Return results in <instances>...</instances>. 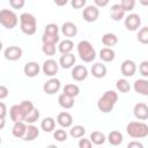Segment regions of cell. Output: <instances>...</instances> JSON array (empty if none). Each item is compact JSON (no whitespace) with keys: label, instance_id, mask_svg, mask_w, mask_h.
<instances>
[{"label":"cell","instance_id":"cell-45","mask_svg":"<svg viewBox=\"0 0 148 148\" xmlns=\"http://www.w3.org/2000/svg\"><path fill=\"white\" fill-rule=\"evenodd\" d=\"M72 7H74L75 9H80L86 5V0H72L71 1Z\"/></svg>","mask_w":148,"mask_h":148},{"label":"cell","instance_id":"cell-28","mask_svg":"<svg viewBox=\"0 0 148 148\" xmlns=\"http://www.w3.org/2000/svg\"><path fill=\"white\" fill-rule=\"evenodd\" d=\"M40 127H42V130H43L44 132L50 133V132H52V131L54 130V127H56V120H54L52 117H46V118H44V119L42 120Z\"/></svg>","mask_w":148,"mask_h":148},{"label":"cell","instance_id":"cell-19","mask_svg":"<svg viewBox=\"0 0 148 148\" xmlns=\"http://www.w3.org/2000/svg\"><path fill=\"white\" fill-rule=\"evenodd\" d=\"M9 117L14 123L24 121V114L20 108V104H15L9 109Z\"/></svg>","mask_w":148,"mask_h":148},{"label":"cell","instance_id":"cell-38","mask_svg":"<svg viewBox=\"0 0 148 148\" xmlns=\"http://www.w3.org/2000/svg\"><path fill=\"white\" fill-rule=\"evenodd\" d=\"M53 138H54L57 141L62 142V141H66V140H67V133H66L65 130L59 128V130H56V131L53 132Z\"/></svg>","mask_w":148,"mask_h":148},{"label":"cell","instance_id":"cell-8","mask_svg":"<svg viewBox=\"0 0 148 148\" xmlns=\"http://www.w3.org/2000/svg\"><path fill=\"white\" fill-rule=\"evenodd\" d=\"M22 53H23L22 49H21L20 46H15V45L8 46V47L5 49V51H3L5 58H6L7 60H9V61L18 60V59L22 57Z\"/></svg>","mask_w":148,"mask_h":148},{"label":"cell","instance_id":"cell-14","mask_svg":"<svg viewBox=\"0 0 148 148\" xmlns=\"http://www.w3.org/2000/svg\"><path fill=\"white\" fill-rule=\"evenodd\" d=\"M39 71H40V67H39V65L36 61H28L24 65V67H23V72H24V74L28 77H35V76H37L38 73H39Z\"/></svg>","mask_w":148,"mask_h":148},{"label":"cell","instance_id":"cell-48","mask_svg":"<svg viewBox=\"0 0 148 148\" xmlns=\"http://www.w3.org/2000/svg\"><path fill=\"white\" fill-rule=\"evenodd\" d=\"M95 6L98 8V7H105L109 5V0H95Z\"/></svg>","mask_w":148,"mask_h":148},{"label":"cell","instance_id":"cell-24","mask_svg":"<svg viewBox=\"0 0 148 148\" xmlns=\"http://www.w3.org/2000/svg\"><path fill=\"white\" fill-rule=\"evenodd\" d=\"M124 140L123 134L119 131H111L108 135V141L112 146H119Z\"/></svg>","mask_w":148,"mask_h":148},{"label":"cell","instance_id":"cell-46","mask_svg":"<svg viewBox=\"0 0 148 148\" xmlns=\"http://www.w3.org/2000/svg\"><path fill=\"white\" fill-rule=\"evenodd\" d=\"M126 148H145V147H143V145H142L140 141H135V140H133V141H131V142L127 145Z\"/></svg>","mask_w":148,"mask_h":148},{"label":"cell","instance_id":"cell-30","mask_svg":"<svg viewBox=\"0 0 148 148\" xmlns=\"http://www.w3.org/2000/svg\"><path fill=\"white\" fill-rule=\"evenodd\" d=\"M74 47V43L71 40V39H65V40H61L58 45V50L59 52H61L62 54H67V53H71V51L73 50Z\"/></svg>","mask_w":148,"mask_h":148},{"label":"cell","instance_id":"cell-12","mask_svg":"<svg viewBox=\"0 0 148 148\" xmlns=\"http://www.w3.org/2000/svg\"><path fill=\"white\" fill-rule=\"evenodd\" d=\"M133 113H134V117L136 119H139V120H146V119H148V104H146L143 102L136 103L134 105Z\"/></svg>","mask_w":148,"mask_h":148},{"label":"cell","instance_id":"cell-40","mask_svg":"<svg viewBox=\"0 0 148 148\" xmlns=\"http://www.w3.org/2000/svg\"><path fill=\"white\" fill-rule=\"evenodd\" d=\"M44 34H50V35H58L59 34V27L54 23H49L45 29H44Z\"/></svg>","mask_w":148,"mask_h":148},{"label":"cell","instance_id":"cell-18","mask_svg":"<svg viewBox=\"0 0 148 148\" xmlns=\"http://www.w3.org/2000/svg\"><path fill=\"white\" fill-rule=\"evenodd\" d=\"M110 16L113 21H120L125 17V10L120 6V3H114L110 8Z\"/></svg>","mask_w":148,"mask_h":148},{"label":"cell","instance_id":"cell-22","mask_svg":"<svg viewBox=\"0 0 148 148\" xmlns=\"http://www.w3.org/2000/svg\"><path fill=\"white\" fill-rule=\"evenodd\" d=\"M61 32L66 37H74L77 34V27L73 22H65L61 25Z\"/></svg>","mask_w":148,"mask_h":148},{"label":"cell","instance_id":"cell-29","mask_svg":"<svg viewBox=\"0 0 148 148\" xmlns=\"http://www.w3.org/2000/svg\"><path fill=\"white\" fill-rule=\"evenodd\" d=\"M89 139H90V141H91L94 145H97V146H101V145H103V143L106 141V138H105L104 133H102V132H99V131H94V132H91Z\"/></svg>","mask_w":148,"mask_h":148},{"label":"cell","instance_id":"cell-9","mask_svg":"<svg viewBox=\"0 0 148 148\" xmlns=\"http://www.w3.org/2000/svg\"><path fill=\"white\" fill-rule=\"evenodd\" d=\"M58 69H59V64L53 59L45 60L43 66H42L43 73L45 75H47V76H54L58 73Z\"/></svg>","mask_w":148,"mask_h":148},{"label":"cell","instance_id":"cell-10","mask_svg":"<svg viewBox=\"0 0 148 148\" xmlns=\"http://www.w3.org/2000/svg\"><path fill=\"white\" fill-rule=\"evenodd\" d=\"M61 88V83H60V80L56 79V77H52L50 79L49 81H46L43 86V90L47 94V95H53L56 92H58Z\"/></svg>","mask_w":148,"mask_h":148},{"label":"cell","instance_id":"cell-37","mask_svg":"<svg viewBox=\"0 0 148 148\" xmlns=\"http://www.w3.org/2000/svg\"><path fill=\"white\" fill-rule=\"evenodd\" d=\"M138 40L142 44H148V27H143L139 30Z\"/></svg>","mask_w":148,"mask_h":148},{"label":"cell","instance_id":"cell-31","mask_svg":"<svg viewBox=\"0 0 148 148\" xmlns=\"http://www.w3.org/2000/svg\"><path fill=\"white\" fill-rule=\"evenodd\" d=\"M62 91H64V94H66V95H68V96H71V97L74 98L75 96L79 95L80 88H79V86H76V84H74V83H69V84H66V86L64 87Z\"/></svg>","mask_w":148,"mask_h":148},{"label":"cell","instance_id":"cell-35","mask_svg":"<svg viewBox=\"0 0 148 148\" xmlns=\"http://www.w3.org/2000/svg\"><path fill=\"white\" fill-rule=\"evenodd\" d=\"M20 108H21V110H22V112H23V114H24V119H25V117L35 109L32 102H30V101H22V102L20 103Z\"/></svg>","mask_w":148,"mask_h":148},{"label":"cell","instance_id":"cell-15","mask_svg":"<svg viewBox=\"0 0 148 148\" xmlns=\"http://www.w3.org/2000/svg\"><path fill=\"white\" fill-rule=\"evenodd\" d=\"M57 123L61 127H65V128L71 127L72 124H73V117H72L71 113H68L66 111H62V112L58 113V116H57Z\"/></svg>","mask_w":148,"mask_h":148},{"label":"cell","instance_id":"cell-33","mask_svg":"<svg viewBox=\"0 0 148 148\" xmlns=\"http://www.w3.org/2000/svg\"><path fill=\"white\" fill-rule=\"evenodd\" d=\"M86 134V128L81 125H75L71 128L69 131V135L74 139H79V138H83V135Z\"/></svg>","mask_w":148,"mask_h":148},{"label":"cell","instance_id":"cell-16","mask_svg":"<svg viewBox=\"0 0 148 148\" xmlns=\"http://www.w3.org/2000/svg\"><path fill=\"white\" fill-rule=\"evenodd\" d=\"M27 128H28V125H27L24 121L14 123L13 128H12V133H13V135H14L15 138L23 139V138H24V135H25Z\"/></svg>","mask_w":148,"mask_h":148},{"label":"cell","instance_id":"cell-26","mask_svg":"<svg viewBox=\"0 0 148 148\" xmlns=\"http://www.w3.org/2000/svg\"><path fill=\"white\" fill-rule=\"evenodd\" d=\"M39 135V130L37 128V126L35 125H28L25 135L23 138V140L25 141H34L35 139H37V136Z\"/></svg>","mask_w":148,"mask_h":148},{"label":"cell","instance_id":"cell-49","mask_svg":"<svg viewBox=\"0 0 148 148\" xmlns=\"http://www.w3.org/2000/svg\"><path fill=\"white\" fill-rule=\"evenodd\" d=\"M6 112H7V110H6V104H5L3 102H1V103H0V118L5 119Z\"/></svg>","mask_w":148,"mask_h":148},{"label":"cell","instance_id":"cell-21","mask_svg":"<svg viewBox=\"0 0 148 148\" xmlns=\"http://www.w3.org/2000/svg\"><path fill=\"white\" fill-rule=\"evenodd\" d=\"M91 74L96 79H102L106 75V67L105 65H103L102 62H96L91 66V69H90Z\"/></svg>","mask_w":148,"mask_h":148},{"label":"cell","instance_id":"cell-39","mask_svg":"<svg viewBox=\"0 0 148 148\" xmlns=\"http://www.w3.org/2000/svg\"><path fill=\"white\" fill-rule=\"evenodd\" d=\"M42 51L46 56H54V53H56V45L54 44H43Z\"/></svg>","mask_w":148,"mask_h":148},{"label":"cell","instance_id":"cell-44","mask_svg":"<svg viewBox=\"0 0 148 148\" xmlns=\"http://www.w3.org/2000/svg\"><path fill=\"white\" fill-rule=\"evenodd\" d=\"M79 148H92V142L90 141V139H80Z\"/></svg>","mask_w":148,"mask_h":148},{"label":"cell","instance_id":"cell-42","mask_svg":"<svg viewBox=\"0 0 148 148\" xmlns=\"http://www.w3.org/2000/svg\"><path fill=\"white\" fill-rule=\"evenodd\" d=\"M139 72L142 76L148 77V60L141 61V64L139 65Z\"/></svg>","mask_w":148,"mask_h":148},{"label":"cell","instance_id":"cell-7","mask_svg":"<svg viewBox=\"0 0 148 148\" xmlns=\"http://www.w3.org/2000/svg\"><path fill=\"white\" fill-rule=\"evenodd\" d=\"M140 24H141V17H140V15H138L135 13H132L125 17V27L130 31L138 30Z\"/></svg>","mask_w":148,"mask_h":148},{"label":"cell","instance_id":"cell-32","mask_svg":"<svg viewBox=\"0 0 148 148\" xmlns=\"http://www.w3.org/2000/svg\"><path fill=\"white\" fill-rule=\"evenodd\" d=\"M116 88L119 92H123V94H126L131 90V86L128 83V81L126 79H119L117 80L116 82Z\"/></svg>","mask_w":148,"mask_h":148},{"label":"cell","instance_id":"cell-11","mask_svg":"<svg viewBox=\"0 0 148 148\" xmlns=\"http://www.w3.org/2000/svg\"><path fill=\"white\" fill-rule=\"evenodd\" d=\"M120 71H121V74L126 77H130V76H133L136 72V65L133 60L131 59H126L121 62V66H120Z\"/></svg>","mask_w":148,"mask_h":148},{"label":"cell","instance_id":"cell-41","mask_svg":"<svg viewBox=\"0 0 148 148\" xmlns=\"http://www.w3.org/2000/svg\"><path fill=\"white\" fill-rule=\"evenodd\" d=\"M120 6L123 7V9L125 12H130L134 8L135 6V0H121L120 1Z\"/></svg>","mask_w":148,"mask_h":148},{"label":"cell","instance_id":"cell-34","mask_svg":"<svg viewBox=\"0 0 148 148\" xmlns=\"http://www.w3.org/2000/svg\"><path fill=\"white\" fill-rule=\"evenodd\" d=\"M60 37L59 35H50V34H43L42 36V42L43 44H57L59 43Z\"/></svg>","mask_w":148,"mask_h":148},{"label":"cell","instance_id":"cell-25","mask_svg":"<svg viewBox=\"0 0 148 148\" xmlns=\"http://www.w3.org/2000/svg\"><path fill=\"white\" fill-rule=\"evenodd\" d=\"M114 57H116V53L111 47H103L99 51V58L105 62L112 61L114 59Z\"/></svg>","mask_w":148,"mask_h":148},{"label":"cell","instance_id":"cell-50","mask_svg":"<svg viewBox=\"0 0 148 148\" xmlns=\"http://www.w3.org/2000/svg\"><path fill=\"white\" fill-rule=\"evenodd\" d=\"M54 2H56V5H58V6H64V5H66V3H67V1H66V0L60 1V2H59V1H54Z\"/></svg>","mask_w":148,"mask_h":148},{"label":"cell","instance_id":"cell-2","mask_svg":"<svg viewBox=\"0 0 148 148\" xmlns=\"http://www.w3.org/2000/svg\"><path fill=\"white\" fill-rule=\"evenodd\" d=\"M20 28L21 31L28 36L34 35L37 29V20L30 13H23L20 15Z\"/></svg>","mask_w":148,"mask_h":148},{"label":"cell","instance_id":"cell-6","mask_svg":"<svg viewBox=\"0 0 148 148\" xmlns=\"http://www.w3.org/2000/svg\"><path fill=\"white\" fill-rule=\"evenodd\" d=\"M99 16V9L95 5L87 6L82 12V17L86 22H95Z\"/></svg>","mask_w":148,"mask_h":148},{"label":"cell","instance_id":"cell-5","mask_svg":"<svg viewBox=\"0 0 148 148\" xmlns=\"http://www.w3.org/2000/svg\"><path fill=\"white\" fill-rule=\"evenodd\" d=\"M0 23L6 29H13L18 23L17 15L10 9H1L0 10Z\"/></svg>","mask_w":148,"mask_h":148},{"label":"cell","instance_id":"cell-23","mask_svg":"<svg viewBox=\"0 0 148 148\" xmlns=\"http://www.w3.org/2000/svg\"><path fill=\"white\" fill-rule=\"evenodd\" d=\"M58 103L61 108L64 109H72L73 105H74V98L66 95V94H60L59 97H58Z\"/></svg>","mask_w":148,"mask_h":148},{"label":"cell","instance_id":"cell-1","mask_svg":"<svg viewBox=\"0 0 148 148\" xmlns=\"http://www.w3.org/2000/svg\"><path fill=\"white\" fill-rule=\"evenodd\" d=\"M118 101V94L114 90H106L97 102V108L103 113H109L113 110Z\"/></svg>","mask_w":148,"mask_h":148},{"label":"cell","instance_id":"cell-43","mask_svg":"<svg viewBox=\"0 0 148 148\" xmlns=\"http://www.w3.org/2000/svg\"><path fill=\"white\" fill-rule=\"evenodd\" d=\"M9 5H10L14 9H21V8L25 5V1H24V0H10V1H9Z\"/></svg>","mask_w":148,"mask_h":148},{"label":"cell","instance_id":"cell-20","mask_svg":"<svg viewBox=\"0 0 148 148\" xmlns=\"http://www.w3.org/2000/svg\"><path fill=\"white\" fill-rule=\"evenodd\" d=\"M75 56L72 54V53H67V54H62L59 59V65L65 68V69H68V68H72L75 64Z\"/></svg>","mask_w":148,"mask_h":148},{"label":"cell","instance_id":"cell-13","mask_svg":"<svg viewBox=\"0 0 148 148\" xmlns=\"http://www.w3.org/2000/svg\"><path fill=\"white\" fill-rule=\"evenodd\" d=\"M88 76V69L83 65H76L72 69V77L75 81H83Z\"/></svg>","mask_w":148,"mask_h":148},{"label":"cell","instance_id":"cell-3","mask_svg":"<svg viewBox=\"0 0 148 148\" xmlns=\"http://www.w3.org/2000/svg\"><path fill=\"white\" fill-rule=\"evenodd\" d=\"M77 54L80 56V59L84 62H91L96 58V51L90 42L88 40H81L79 42L77 46Z\"/></svg>","mask_w":148,"mask_h":148},{"label":"cell","instance_id":"cell-27","mask_svg":"<svg viewBox=\"0 0 148 148\" xmlns=\"http://www.w3.org/2000/svg\"><path fill=\"white\" fill-rule=\"evenodd\" d=\"M102 43L106 46V47H111V46H114L117 43H118V37L112 34V32H106L103 35L102 37Z\"/></svg>","mask_w":148,"mask_h":148},{"label":"cell","instance_id":"cell-51","mask_svg":"<svg viewBox=\"0 0 148 148\" xmlns=\"http://www.w3.org/2000/svg\"><path fill=\"white\" fill-rule=\"evenodd\" d=\"M139 2H140L142 6H148V0H139Z\"/></svg>","mask_w":148,"mask_h":148},{"label":"cell","instance_id":"cell-17","mask_svg":"<svg viewBox=\"0 0 148 148\" xmlns=\"http://www.w3.org/2000/svg\"><path fill=\"white\" fill-rule=\"evenodd\" d=\"M134 91L143 95V96H148V80L146 79H138L135 80L134 84H133Z\"/></svg>","mask_w":148,"mask_h":148},{"label":"cell","instance_id":"cell-4","mask_svg":"<svg viewBox=\"0 0 148 148\" xmlns=\"http://www.w3.org/2000/svg\"><path fill=\"white\" fill-rule=\"evenodd\" d=\"M126 132L131 138L142 139L148 135V125L142 121H131L126 126Z\"/></svg>","mask_w":148,"mask_h":148},{"label":"cell","instance_id":"cell-36","mask_svg":"<svg viewBox=\"0 0 148 148\" xmlns=\"http://www.w3.org/2000/svg\"><path fill=\"white\" fill-rule=\"evenodd\" d=\"M39 110L38 109H34L27 117H25V119H24V123H27V124H29V125H32L34 123H36L38 119H39Z\"/></svg>","mask_w":148,"mask_h":148},{"label":"cell","instance_id":"cell-52","mask_svg":"<svg viewBox=\"0 0 148 148\" xmlns=\"http://www.w3.org/2000/svg\"><path fill=\"white\" fill-rule=\"evenodd\" d=\"M46 148H58V147H57L56 145H49V146H47Z\"/></svg>","mask_w":148,"mask_h":148},{"label":"cell","instance_id":"cell-47","mask_svg":"<svg viewBox=\"0 0 148 148\" xmlns=\"http://www.w3.org/2000/svg\"><path fill=\"white\" fill-rule=\"evenodd\" d=\"M8 89L6 86H0V99H5L8 96Z\"/></svg>","mask_w":148,"mask_h":148}]
</instances>
